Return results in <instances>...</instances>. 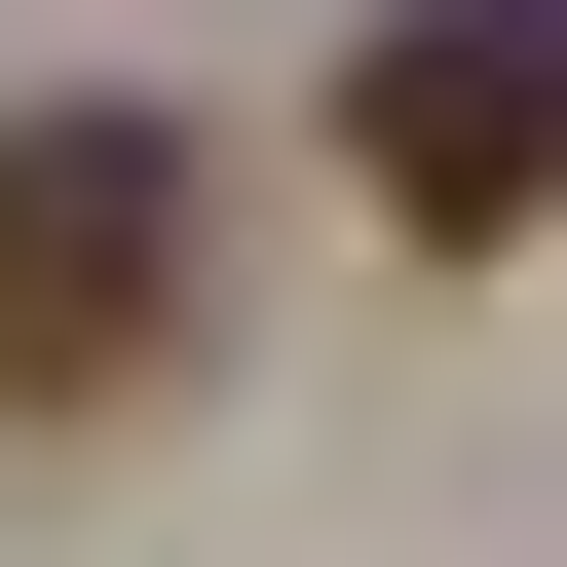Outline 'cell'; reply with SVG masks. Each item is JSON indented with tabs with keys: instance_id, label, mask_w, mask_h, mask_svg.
<instances>
[{
	"instance_id": "cell-2",
	"label": "cell",
	"mask_w": 567,
	"mask_h": 567,
	"mask_svg": "<svg viewBox=\"0 0 567 567\" xmlns=\"http://www.w3.org/2000/svg\"><path fill=\"white\" fill-rule=\"evenodd\" d=\"M529 152H567V39H529V0H379V39H341V189L416 265H529Z\"/></svg>"
},
{
	"instance_id": "cell-1",
	"label": "cell",
	"mask_w": 567,
	"mask_h": 567,
	"mask_svg": "<svg viewBox=\"0 0 567 567\" xmlns=\"http://www.w3.org/2000/svg\"><path fill=\"white\" fill-rule=\"evenodd\" d=\"M189 114H0V416H152L189 379Z\"/></svg>"
}]
</instances>
